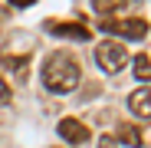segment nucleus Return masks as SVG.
Here are the masks:
<instances>
[{
  "label": "nucleus",
  "instance_id": "obj_1",
  "mask_svg": "<svg viewBox=\"0 0 151 148\" xmlns=\"http://www.w3.org/2000/svg\"><path fill=\"white\" fill-rule=\"evenodd\" d=\"M43 86L49 92H56V95H66L72 92L76 86H79V59H76L72 53H63V49H56V53H49L46 63H43Z\"/></svg>",
  "mask_w": 151,
  "mask_h": 148
},
{
  "label": "nucleus",
  "instance_id": "obj_2",
  "mask_svg": "<svg viewBox=\"0 0 151 148\" xmlns=\"http://www.w3.org/2000/svg\"><path fill=\"white\" fill-rule=\"evenodd\" d=\"M95 63L105 72H122L125 66H128V49H125L122 43H115V40H105V43L95 46Z\"/></svg>",
  "mask_w": 151,
  "mask_h": 148
},
{
  "label": "nucleus",
  "instance_id": "obj_3",
  "mask_svg": "<svg viewBox=\"0 0 151 148\" xmlns=\"http://www.w3.org/2000/svg\"><path fill=\"white\" fill-rule=\"evenodd\" d=\"M102 30L122 40H145L148 36V20L141 17H125V20H102Z\"/></svg>",
  "mask_w": 151,
  "mask_h": 148
},
{
  "label": "nucleus",
  "instance_id": "obj_4",
  "mask_svg": "<svg viewBox=\"0 0 151 148\" xmlns=\"http://www.w3.org/2000/svg\"><path fill=\"white\" fill-rule=\"evenodd\" d=\"M56 132L63 135V142H69V145H86L89 142V125L82 118H63L59 125H56Z\"/></svg>",
  "mask_w": 151,
  "mask_h": 148
},
{
  "label": "nucleus",
  "instance_id": "obj_5",
  "mask_svg": "<svg viewBox=\"0 0 151 148\" xmlns=\"http://www.w3.org/2000/svg\"><path fill=\"white\" fill-rule=\"evenodd\" d=\"M46 30L56 33V36H69V40H92L89 27H82V23H53V20H49Z\"/></svg>",
  "mask_w": 151,
  "mask_h": 148
},
{
  "label": "nucleus",
  "instance_id": "obj_6",
  "mask_svg": "<svg viewBox=\"0 0 151 148\" xmlns=\"http://www.w3.org/2000/svg\"><path fill=\"white\" fill-rule=\"evenodd\" d=\"M128 109H132L138 118H151V86H141L138 92L128 95Z\"/></svg>",
  "mask_w": 151,
  "mask_h": 148
},
{
  "label": "nucleus",
  "instance_id": "obj_7",
  "mask_svg": "<svg viewBox=\"0 0 151 148\" xmlns=\"http://www.w3.org/2000/svg\"><path fill=\"white\" fill-rule=\"evenodd\" d=\"M115 142L128 145V148H141V129H135L132 122H122V125L115 129Z\"/></svg>",
  "mask_w": 151,
  "mask_h": 148
},
{
  "label": "nucleus",
  "instance_id": "obj_8",
  "mask_svg": "<svg viewBox=\"0 0 151 148\" xmlns=\"http://www.w3.org/2000/svg\"><path fill=\"white\" fill-rule=\"evenodd\" d=\"M135 79L145 86V82H151V59L141 53V56H135Z\"/></svg>",
  "mask_w": 151,
  "mask_h": 148
},
{
  "label": "nucleus",
  "instance_id": "obj_9",
  "mask_svg": "<svg viewBox=\"0 0 151 148\" xmlns=\"http://www.w3.org/2000/svg\"><path fill=\"white\" fill-rule=\"evenodd\" d=\"M122 7H125V0H92V10L102 13V20H109V13L122 10Z\"/></svg>",
  "mask_w": 151,
  "mask_h": 148
},
{
  "label": "nucleus",
  "instance_id": "obj_10",
  "mask_svg": "<svg viewBox=\"0 0 151 148\" xmlns=\"http://www.w3.org/2000/svg\"><path fill=\"white\" fill-rule=\"evenodd\" d=\"M99 148H118L115 135H102V138H99Z\"/></svg>",
  "mask_w": 151,
  "mask_h": 148
},
{
  "label": "nucleus",
  "instance_id": "obj_11",
  "mask_svg": "<svg viewBox=\"0 0 151 148\" xmlns=\"http://www.w3.org/2000/svg\"><path fill=\"white\" fill-rule=\"evenodd\" d=\"M10 102V89H7V82L0 79V105H7Z\"/></svg>",
  "mask_w": 151,
  "mask_h": 148
},
{
  "label": "nucleus",
  "instance_id": "obj_12",
  "mask_svg": "<svg viewBox=\"0 0 151 148\" xmlns=\"http://www.w3.org/2000/svg\"><path fill=\"white\" fill-rule=\"evenodd\" d=\"M10 4H13V7H30L33 0H10Z\"/></svg>",
  "mask_w": 151,
  "mask_h": 148
},
{
  "label": "nucleus",
  "instance_id": "obj_13",
  "mask_svg": "<svg viewBox=\"0 0 151 148\" xmlns=\"http://www.w3.org/2000/svg\"><path fill=\"white\" fill-rule=\"evenodd\" d=\"M125 4H132V0H125Z\"/></svg>",
  "mask_w": 151,
  "mask_h": 148
}]
</instances>
